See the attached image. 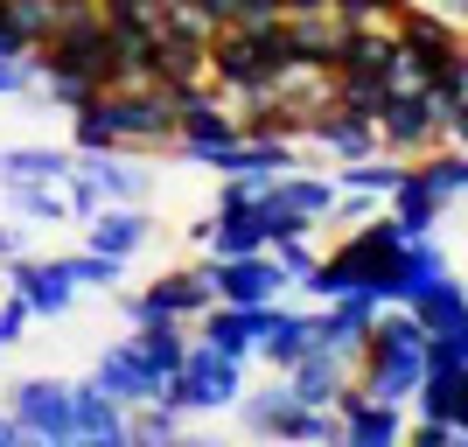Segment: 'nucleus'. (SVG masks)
I'll list each match as a JSON object with an SVG mask.
<instances>
[{
    "instance_id": "obj_19",
    "label": "nucleus",
    "mask_w": 468,
    "mask_h": 447,
    "mask_svg": "<svg viewBox=\"0 0 468 447\" xmlns=\"http://www.w3.org/2000/svg\"><path fill=\"white\" fill-rule=\"evenodd\" d=\"M412 420H441V427L468 433V364H433L412 391Z\"/></svg>"
},
{
    "instance_id": "obj_22",
    "label": "nucleus",
    "mask_w": 468,
    "mask_h": 447,
    "mask_svg": "<svg viewBox=\"0 0 468 447\" xmlns=\"http://www.w3.org/2000/svg\"><path fill=\"white\" fill-rule=\"evenodd\" d=\"M189 329H196V343H210V350L238 357V364H252V350H259V308H231V301H210V308L196 314Z\"/></svg>"
},
{
    "instance_id": "obj_28",
    "label": "nucleus",
    "mask_w": 468,
    "mask_h": 447,
    "mask_svg": "<svg viewBox=\"0 0 468 447\" xmlns=\"http://www.w3.org/2000/svg\"><path fill=\"white\" fill-rule=\"evenodd\" d=\"M266 98H280V105H293V112H314V105H329V98H335V70L301 57V63H287V70L273 78Z\"/></svg>"
},
{
    "instance_id": "obj_36",
    "label": "nucleus",
    "mask_w": 468,
    "mask_h": 447,
    "mask_svg": "<svg viewBox=\"0 0 468 447\" xmlns=\"http://www.w3.org/2000/svg\"><path fill=\"white\" fill-rule=\"evenodd\" d=\"M70 147H78V154H105V147H119V126H112V112H105V91L84 98L78 112H70Z\"/></svg>"
},
{
    "instance_id": "obj_25",
    "label": "nucleus",
    "mask_w": 468,
    "mask_h": 447,
    "mask_svg": "<svg viewBox=\"0 0 468 447\" xmlns=\"http://www.w3.org/2000/svg\"><path fill=\"white\" fill-rule=\"evenodd\" d=\"M273 196L287 203V210H301L308 224H329V210H335V196H343V182H335V168H293V176H280L273 182Z\"/></svg>"
},
{
    "instance_id": "obj_31",
    "label": "nucleus",
    "mask_w": 468,
    "mask_h": 447,
    "mask_svg": "<svg viewBox=\"0 0 468 447\" xmlns=\"http://www.w3.org/2000/svg\"><path fill=\"white\" fill-rule=\"evenodd\" d=\"M406 168H412V161H399V154H385V147H378V154H364V161H335V182H343V189H364V196H378V203H385V196L406 182Z\"/></svg>"
},
{
    "instance_id": "obj_27",
    "label": "nucleus",
    "mask_w": 468,
    "mask_h": 447,
    "mask_svg": "<svg viewBox=\"0 0 468 447\" xmlns=\"http://www.w3.org/2000/svg\"><path fill=\"white\" fill-rule=\"evenodd\" d=\"M7 210L28 217V224H78V210H70V176L63 182H7Z\"/></svg>"
},
{
    "instance_id": "obj_34",
    "label": "nucleus",
    "mask_w": 468,
    "mask_h": 447,
    "mask_svg": "<svg viewBox=\"0 0 468 447\" xmlns=\"http://www.w3.org/2000/svg\"><path fill=\"white\" fill-rule=\"evenodd\" d=\"M63 259V272H70V287L78 293H119V280H126V259H112V252H57Z\"/></svg>"
},
{
    "instance_id": "obj_50",
    "label": "nucleus",
    "mask_w": 468,
    "mask_h": 447,
    "mask_svg": "<svg viewBox=\"0 0 468 447\" xmlns=\"http://www.w3.org/2000/svg\"><path fill=\"white\" fill-rule=\"evenodd\" d=\"M15 447H57L49 433H28V427H15Z\"/></svg>"
},
{
    "instance_id": "obj_15",
    "label": "nucleus",
    "mask_w": 468,
    "mask_h": 447,
    "mask_svg": "<svg viewBox=\"0 0 468 447\" xmlns=\"http://www.w3.org/2000/svg\"><path fill=\"white\" fill-rule=\"evenodd\" d=\"M140 161L147 154H133V147H105V154H78L70 176H78L98 203H147V196H154V176H147Z\"/></svg>"
},
{
    "instance_id": "obj_9",
    "label": "nucleus",
    "mask_w": 468,
    "mask_h": 447,
    "mask_svg": "<svg viewBox=\"0 0 468 447\" xmlns=\"http://www.w3.org/2000/svg\"><path fill=\"white\" fill-rule=\"evenodd\" d=\"M335 420H343V447H406V427H412V412H406V406L371 399L356 378L335 391Z\"/></svg>"
},
{
    "instance_id": "obj_3",
    "label": "nucleus",
    "mask_w": 468,
    "mask_h": 447,
    "mask_svg": "<svg viewBox=\"0 0 468 447\" xmlns=\"http://www.w3.org/2000/svg\"><path fill=\"white\" fill-rule=\"evenodd\" d=\"M105 112L119 126V147H133V154H168L176 147V91H161V84H112Z\"/></svg>"
},
{
    "instance_id": "obj_39",
    "label": "nucleus",
    "mask_w": 468,
    "mask_h": 447,
    "mask_svg": "<svg viewBox=\"0 0 468 447\" xmlns=\"http://www.w3.org/2000/svg\"><path fill=\"white\" fill-rule=\"evenodd\" d=\"M0 98H36V49L0 57Z\"/></svg>"
},
{
    "instance_id": "obj_53",
    "label": "nucleus",
    "mask_w": 468,
    "mask_h": 447,
    "mask_svg": "<svg viewBox=\"0 0 468 447\" xmlns=\"http://www.w3.org/2000/svg\"><path fill=\"white\" fill-rule=\"evenodd\" d=\"M391 7H412V0H391Z\"/></svg>"
},
{
    "instance_id": "obj_7",
    "label": "nucleus",
    "mask_w": 468,
    "mask_h": 447,
    "mask_svg": "<svg viewBox=\"0 0 468 447\" xmlns=\"http://www.w3.org/2000/svg\"><path fill=\"white\" fill-rule=\"evenodd\" d=\"M0 406L28 433H49V441H70V433H78V385H70V378H15Z\"/></svg>"
},
{
    "instance_id": "obj_37",
    "label": "nucleus",
    "mask_w": 468,
    "mask_h": 447,
    "mask_svg": "<svg viewBox=\"0 0 468 447\" xmlns=\"http://www.w3.org/2000/svg\"><path fill=\"white\" fill-rule=\"evenodd\" d=\"M98 15L112 36H154L161 28V0H98Z\"/></svg>"
},
{
    "instance_id": "obj_44",
    "label": "nucleus",
    "mask_w": 468,
    "mask_h": 447,
    "mask_svg": "<svg viewBox=\"0 0 468 447\" xmlns=\"http://www.w3.org/2000/svg\"><path fill=\"white\" fill-rule=\"evenodd\" d=\"M28 252V238H21V224H0V266H7V259H21Z\"/></svg>"
},
{
    "instance_id": "obj_23",
    "label": "nucleus",
    "mask_w": 468,
    "mask_h": 447,
    "mask_svg": "<svg viewBox=\"0 0 468 447\" xmlns=\"http://www.w3.org/2000/svg\"><path fill=\"white\" fill-rule=\"evenodd\" d=\"M385 217L399 224V238H433V231H441V217H448V203L420 182V168H406V182L385 196Z\"/></svg>"
},
{
    "instance_id": "obj_45",
    "label": "nucleus",
    "mask_w": 468,
    "mask_h": 447,
    "mask_svg": "<svg viewBox=\"0 0 468 447\" xmlns=\"http://www.w3.org/2000/svg\"><path fill=\"white\" fill-rule=\"evenodd\" d=\"M448 140H454V147H468V98H462V105H448Z\"/></svg>"
},
{
    "instance_id": "obj_12",
    "label": "nucleus",
    "mask_w": 468,
    "mask_h": 447,
    "mask_svg": "<svg viewBox=\"0 0 468 447\" xmlns=\"http://www.w3.org/2000/svg\"><path fill=\"white\" fill-rule=\"evenodd\" d=\"M91 385L105 391V399H119V406H147V399H168V385H161L154 370H147V357H140L133 335H112V343L98 350Z\"/></svg>"
},
{
    "instance_id": "obj_35",
    "label": "nucleus",
    "mask_w": 468,
    "mask_h": 447,
    "mask_svg": "<svg viewBox=\"0 0 468 447\" xmlns=\"http://www.w3.org/2000/svg\"><path fill=\"white\" fill-rule=\"evenodd\" d=\"M287 36H293V57H308V63H329L335 57V42H343V21L322 7V15H287ZM335 70V63H329Z\"/></svg>"
},
{
    "instance_id": "obj_29",
    "label": "nucleus",
    "mask_w": 468,
    "mask_h": 447,
    "mask_svg": "<svg viewBox=\"0 0 468 447\" xmlns=\"http://www.w3.org/2000/svg\"><path fill=\"white\" fill-rule=\"evenodd\" d=\"M412 314H420V329H427V335H454V329H468V287L448 272V280H433V287L412 301Z\"/></svg>"
},
{
    "instance_id": "obj_21",
    "label": "nucleus",
    "mask_w": 468,
    "mask_h": 447,
    "mask_svg": "<svg viewBox=\"0 0 468 447\" xmlns=\"http://www.w3.org/2000/svg\"><path fill=\"white\" fill-rule=\"evenodd\" d=\"M147 84L161 91H196L210 84V42H189V36H154V63H147Z\"/></svg>"
},
{
    "instance_id": "obj_6",
    "label": "nucleus",
    "mask_w": 468,
    "mask_h": 447,
    "mask_svg": "<svg viewBox=\"0 0 468 447\" xmlns=\"http://www.w3.org/2000/svg\"><path fill=\"white\" fill-rule=\"evenodd\" d=\"M168 399H176L182 412H231L238 399H245V364L224 357V350H210V343H189Z\"/></svg>"
},
{
    "instance_id": "obj_2",
    "label": "nucleus",
    "mask_w": 468,
    "mask_h": 447,
    "mask_svg": "<svg viewBox=\"0 0 468 447\" xmlns=\"http://www.w3.org/2000/svg\"><path fill=\"white\" fill-rule=\"evenodd\" d=\"M378 147L399 161H420L427 147H441L448 140V105H433L420 84H391L385 98H378Z\"/></svg>"
},
{
    "instance_id": "obj_18",
    "label": "nucleus",
    "mask_w": 468,
    "mask_h": 447,
    "mask_svg": "<svg viewBox=\"0 0 468 447\" xmlns=\"http://www.w3.org/2000/svg\"><path fill=\"white\" fill-rule=\"evenodd\" d=\"M378 322V293H343V301H314V343L322 350H343L356 357L364 350V335Z\"/></svg>"
},
{
    "instance_id": "obj_16",
    "label": "nucleus",
    "mask_w": 468,
    "mask_h": 447,
    "mask_svg": "<svg viewBox=\"0 0 468 447\" xmlns=\"http://www.w3.org/2000/svg\"><path fill=\"white\" fill-rule=\"evenodd\" d=\"M314 350V308H287V301H266L259 308V364L266 370H293Z\"/></svg>"
},
{
    "instance_id": "obj_47",
    "label": "nucleus",
    "mask_w": 468,
    "mask_h": 447,
    "mask_svg": "<svg viewBox=\"0 0 468 447\" xmlns=\"http://www.w3.org/2000/svg\"><path fill=\"white\" fill-rule=\"evenodd\" d=\"M210 224H217V217H210V210H203V217H189V231H182V238H189L196 252H203V245H210Z\"/></svg>"
},
{
    "instance_id": "obj_51",
    "label": "nucleus",
    "mask_w": 468,
    "mask_h": 447,
    "mask_svg": "<svg viewBox=\"0 0 468 447\" xmlns=\"http://www.w3.org/2000/svg\"><path fill=\"white\" fill-rule=\"evenodd\" d=\"M433 7H441V15H454V21L468 28V0H433Z\"/></svg>"
},
{
    "instance_id": "obj_5",
    "label": "nucleus",
    "mask_w": 468,
    "mask_h": 447,
    "mask_svg": "<svg viewBox=\"0 0 468 447\" xmlns=\"http://www.w3.org/2000/svg\"><path fill=\"white\" fill-rule=\"evenodd\" d=\"M217 301L210 266H168L161 280H147L140 293H126V329H147V322H196V314Z\"/></svg>"
},
{
    "instance_id": "obj_10",
    "label": "nucleus",
    "mask_w": 468,
    "mask_h": 447,
    "mask_svg": "<svg viewBox=\"0 0 468 447\" xmlns=\"http://www.w3.org/2000/svg\"><path fill=\"white\" fill-rule=\"evenodd\" d=\"M0 287L21 293L36 322H63V314H70V301H78V287H70V272H63L57 252H49V259H36V252L7 259V266H0Z\"/></svg>"
},
{
    "instance_id": "obj_43",
    "label": "nucleus",
    "mask_w": 468,
    "mask_h": 447,
    "mask_svg": "<svg viewBox=\"0 0 468 447\" xmlns=\"http://www.w3.org/2000/svg\"><path fill=\"white\" fill-rule=\"evenodd\" d=\"M287 7L280 0H238V28H266V21H280Z\"/></svg>"
},
{
    "instance_id": "obj_46",
    "label": "nucleus",
    "mask_w": 468,
    "mask_h": 447,
    "mask_svg": "<svg viewBox=\"0 0 468 447\" xmlns=\"http://www.w3.org/2000/svg\"><path fill=\"white\" fill-rule=\"evenodd\" d=\"M196 7H203L217 28H231V21H238V0H196Z\"/></svg>"
},
{
    "instance_id": "obj_38",
    "label": "nucleus",
    "mask_w": 468,
    "mask_h": 447,
    "mask_svg": "<svg viewBox=\"0 0 468 447\" xmlns=\"http://www.w3.org/2000/svg\"><path fill=\"white\" fill-rule=\"evenodd\" d=\"M273 259H280V272H287L293 287H301V280L314 272V259H322V245H314V231H301V238H280Z\"/></svg>"
},
{
    "instance_id": "obj_14",
    "label": "nucleus",
    "mask_w": 468,
    "mask_h": 447,
    "mask_svg": "<svg viewBox=\"0 0 468 447\" xmlns=\"http://www.w3.org/2000/svg\"><path fill=\"white\" fill-rule=\"evenodd\" d=\"M301 140H308V147H322L329 161H364V154H378V119L329 98V105H314V112H308Z\"/></svg>"
},
{
    "instance_id": "obj_1",
    "label": "nucleus",
    "mask_w": 468,
    "mask_h": 447,
    "mask_svg": "<svg viewBox=\"0 0 468 447\" xmlns=\"http://www.w3.org/2000/svg\"><path fill=\"white\" fill-rule=\"evenodd\" d=\"M36 63L78 70V78H91L98 91L133 84V70H126V49H119V36L105 28V15H98V7H70V15H57V28L36 42Z\"/></svg>"
},
{
    "instance_id": "obj_52",
    "label": "nucleus",
    "mask_w": 468,
    "mask_h": 447,
    "mask_svg": "<svg viewBox=\"0 0 468 447\" xmlns=\"http://www.w3.org/2000/svg\"><path fill=\"white\" fill-rule=\"evenodd\" d=\"M57 7H63V15H70V7H98V0H57Z\"/></svg>"
},
{
    "instance_id": "obj_13",
    "label": "nucleus",
    "mask_w": 468,
    "mask_h": 447,
    "mask_svg": "<svg viewBox=\"0 0 468 447\" xmlns=\"http://www.w3.org/2000/svg\"><path fill=\"white\" fill-rule=\"evenodd\" d=\"M391 36H399V49H406V84H412V63H433V57H448V49H462L468 28L454 15H441L433 0H412V7L391 15Z\"/></svg>"
},
{
    "instance_id": "obj_26",
    "label": "nucleus",
    "mask_w": 468,
    "mask_h": 447,
    "mask_svg": "<svg viewBox=\"0 0 468 447\" xmlns=\"http://www.w3.org/2000/svg\"><path fill=\"white\" fill-rule=\"evenodd\" d=\"M78 168V147H0V189L7 182H63Z\"/></svg>"
},
{
    "instance_id": "obj_17",
    "label": "nucleus",
    "mask_w": 468,
    "mask_h": 447,
    "mask_svg": "<svg viewBox=\"0 0 468 447\" xmlns=\"http://www.w3.org/2000/svg\"><path fill=\"white\" fill-rule=\"evenodd\" d=\"M84 245H91V252H112V259H126V266H133V259L154 245V217H147V203H105V210L84 224Z\"/></svg>"
},
{
    "instance_id": "obj_8",
    "label": "nucleus",
    "mask_w": 468,
    "mask_h": 447,
    "mask_svg": "<svg viewBox=\"0 0 468 447\" xmlns=\"http://www.w3.org/2000/svg\"><path fill=\"white\" fill-rule=\"evenodd\" d=\"M420 378H427V343H420V350H406V343L364 335V350H356V385L371 391V399H391V406H412Z\"/></svg>"
},
{
    "instance_id": "obj_48",
    "label": "nucleus",
    "mask_w": 468,
    "mask_h": 447,
    "mask_svg": "<svg viewBox=\"0 0 468 447\" xmlns=\"http://www.w3.org/2000/svg\"><path fill=\"white\" fill-rule=\"evenodd\" d=\"M168 447H224V441H217V433H189V427H182V433H176Z\"/></svg>"
},
{
    "instance_id": "obj_40",
    "label": "nucleus",
    "mask_w": 468,
    "mask_h": 447,
    "mask_svg": "<svg viewBox=\"0 0 468 447\" xmlns=\"http://www.w3.org/2000/svg\"><path fill=\"white\" fill-rule=\"evenodd\" d=\"M329 15L343 21V28H378V21H391L399 7H391V0H329Z\"/></svg>"
},
{
    "instance_id": "obj_30",
    "label": "nucleus",
    "mask_w": 468,
    "mask_h": 447,
    "mask_svg": "<svg viewBox=\"0 0 468 447\" xmlns=\"http://www.w3.org/2000/svg\"><path fill=\"white\" fill-rule=\"evenodd\" d=\"M412 168H420V182H427L441 203H462V196H468V147H454V140L427 147V154L412 161Z\"/></svg>"
},
{
    "instance_id": "obj_20",
    "label": "nucleus",
    "mask_w": 468,
    "mask_h": 447,
    "mask_svg": "<svg viewBox=\"0 0 468 447\" xmlns=\"http://www.w3.org/2000/svg\"><path fill=\"white\" fill-rule=\"evenodd\" d=\"M280 378L293 385V399H301V406H329V412H335V391H343V385L356 378V357L322 350V343H314V350L301 357L293 370H280Z\"/></svg>"
},
{
    "instance_id": "obj_41",
    "label": "nucleus",
    "mask_w": 468,
    "mask_h": 447,
    "mask_svg": "<svg viewBox=\"0 0 468 447\" xmlns=\"http://www.w3.org/2000/svg\"><path fill=\"white\" fill-rule=\"evenodd\" d=\"M28 322H36V314H28V301H21V293H0V350H15Z\"/></svg>"
},
{
    "instance_id": "obj_24",
    "label": "nucleus",
    "mask_w": 468,
    "mask_h": 447,
    "mask_svg": "<svg viewBox=\"0 0 468 447\" xmlns=\"http://www.w3.org/2000/svg\"><path fill=\"white\" fill-rule=\"evenodd\" d=\"M448 272H454V259H448V245H441V231L406 238V245H399V308H412V301H420L433 280H448Z\"/></svg>"
},
{
    "instance_id": "obj_11",
    "label": "nucleus",
    "mask_w": 468,
    "mask_h": 447,
    "mask_svg": "<svg viewBox=\"0 0 468 447\" xmlns=\"http://www.w3.org/2000/svg\"><path fill=\"white\" fill-rule=\"evenodd\" d=\"M203 266H210L217 301H231V308H266V301H280V293L293 287L273 252H245V259H210L203 252Z\"/></svg>"
},
{
    "instance_id": "obj_32",
    "label": "nucleus",
    "mask_w": 468,
    "mask_h": 447,
    "mask_svg": "<svg viewBox=\"0 0 468 447\" xmlns=\"http://www.w3.org/2000/svg\"><path fill=\"white\" fill-rule=\"evenodd\" d=\"M189 412L176 399H147V406H126V447H168L182 433Z\"/></svg>"
},
{
    "instance_id": "obj_4",
    "label": "nucleus",
    "mask_w": 468,
    "mask_h": 447,
    "mask_svg": "<svg viewBox=\"0 0 468 447\" xmlns=\"http://www.w3.org/2000/svg\"><path fill=\"white\" fill-rule=\"evenodd\" d=\"M273 57H266V42H259V28H217L210 36V84L224 98H231V105H252V98H266L273 91Z\"/></svg>"
},
{
    "instance_id": "obj_33",
    "label": "nucleus",
    "mask_w": 468,
    "mask_h": 447,
    "mask_svg": "<svg viewBox=\"0 0 468 447\" xmlns=\"http://www.w3.org/2000/svg\"><path fill=\"white\" fill-rule=\"evenodd\" d=\"M412 84H420L433 105H462L468 98V42L448 49V57H433V63H412Z\"/></svg>"
},
{
    "instance_id": "obj_42",
    "label": "nucleus",
    "mask_w": 468,
    "mask_h": 447,
    "mask_svg": "<svg viewBox=\"0 0 468 447\" xmlns=\"http://www.w3.org/2000/svg\"><path fill=\"white\" fill-rule=\"evenodd\" d=\"M406 447H468V433L441 427V420H412V427H406Z\"/></svg>"
},
{
    "instance_id": "obj_49",
    "label": "nucleus",
    "mask_w": 468,
    "mask_h": 447,
    "mask_svg": "<svg viewBox=\"0 0 468 447\" xmlns=\"http://www.w3.org/2000/svg\"><path fill=\"white\" fill-rule=\"evenodd\" d=\"M280 7H287V15H322L329 0H280Z\"/></svg>"
}]
</instances>
